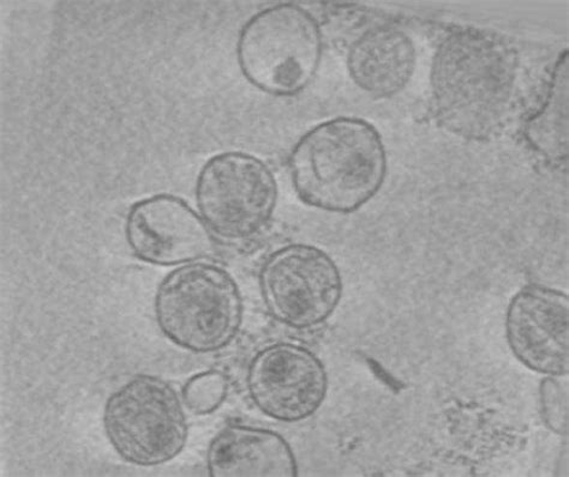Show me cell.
I'll list each match as a JSON object with an SVG mask.
<instances>
[{"label": "cell", "instance_id": "obj_1", "mask_svg": "<svg viewBox=\"0 0 569 477\" xmlns=\"http://www.w3.org/2000/svg\"><path fill=\"white\" fill-rule=\"evenodd\" d=\"M520 84L521 59L511 41L489 29H456L432 57L433 116L460 139L497 140L512 122Z\"/></svg>", "mask_w": 569, "mask_h": 477}, {"label": "cell", "instance_id": "obj_2", "mask_svg": "<svg viewBox=\"0 0 569 477\" xmlns=\"http://www.w3.org/2000/svg\"><path fill=\"white\" fill-rule=\"evenodd\" d=\"M387 171L381 133L361 118L338 116L311 128L290 156L298 199L333 214L355 213L376 199Z\"/></svg>", "mask_w": 569, "mask_h": 477}, {"label": "cell", "instance_id": "obj_3", "mask_svg": "<svg viewBox=\"0 0 569 477\" xmlns=\"http://www.w3.org/2000/svg\"><path fill=\"white\" fill-rule=\"evenodd\" d=\"M154 312L159 329L176 346L209 354L236 339L243 324L244 303L228 271L193 262L179 265L161 281Z\"/></svg>", "mask_w": 569, "mask_h": 477}, {"label": "cell", "instance_id": "obj_4", "mask_svg": "<svg viewBox=\"0 0 569 477\" xmlns=\"http://www.w3.org/2000/svg\"><path fill=\"white\" fill-rule=\"evenodd\" d=\"M322 53L319 22L293 3L254 13L237 41V62L244 78L273 97L302 93L317 77Z\"/></svg>", "mask_w": 569, "mask_h": 477}, {"label": "cell", "instance_id": "obj_5", "mask_svg": "<svg viewBox=\"0 0 569 477\" xmlns=\"http://www.w3.org/2000/svg\"><path fill=\"white\" fill-rule=\"evenodd\" d=\"M102 426L116 454L144 468L169 464L189 438L182 398L170 383L151 375L134 376L110 395Z\"/></svg>", "mask_w": 569, "mask_h": 477}, {"label": "cell", "instance_id": "obj_6", "mask_svg": "<svg viewBox=\"0 0 569 477\" xmlns=\"http://www.w3.org/2000/svg\"><path fill=\"white\" fill-rule=\"evenodd\" d=\"M273 171L261 159L228 152L209 159L201 169L194 196L209 230L230 242L262 232L278 203Z\"/></svg>", "mask_w": 569, "mask_h": 477}, {"label": "cell", "instance_id": "obj_7", "mask_svg": "<svg viewBox=\"0 0 569 477\" xmlns=\"http://www.w3.org/2000/svg\"><path fill=\"white\" fill-rule=\"evenodd\" d=\"M269 315L296 331L311 329L333 316L343 294L339 266L326 251L290 244L272 252L259 275Z\"/></svg>", "mask_w": 569, "mask_h": 477}, {"label": "cell", "instance_id": "obj_8", "mask_svg": "<svg viewBox=\"0 0 569 477\" xmlns=\"http://www.w3.org/2000/svg\"><path fill=\"white\" fill-rule=\"evenodd\" d=\"M328 385L320 357L289 342L259 351L247 371V390L253 406L279 423L309 419L322 407Z\"/></svg>", "mask_w": 569, "mask_h": 477}, {"label": "cell", "instance_id": "obj_9", "mask_svg": "<svg viewBox=\"0 0 569 477\" xmlns=\"http://www.w3.org/2000/svg\"><path fill=\"white\" fill-rule=\"evenodd\" d=\"M506 341L516 359L535 374H569V297L539 283L521 287L509 301Z\"/></svg>", "mask_w": 569, "mask_h": 477}, {"label": "cell", "instance_id": "obj_10", "mask_svg": "<svg viewBox=\"0 0 569 477\" xmlns=\"http://www.w3.org/2000/svg\"><path fill=\"white\" fill-rule=\"evenodd\" d=\"M126 238L133 255L158 266L184 265L212 255L214 236L201 215L167 193L131 205Z\"/></svg>", "mask_w": 569, "mask_h": 477}, {"label": "cell", "instance_id": "obj_11", "mask_svg": "<svg viewBox=\"0 0 569 477\" xmlns=\"http://www.w3.org/2000/svg\"><path fill=\"white\" fill-rule=\"evenodd\" d=\"M347 65L351 80L361 91L376 99L393 98L413 77L416 44L399 27H372L352 42Z\"/></svg>", "mask_w": 569, "mask_h": 477}, {"label": "cell", "instance_id": "obj_12", "mask_svg": "<svg viewBox=\"0 0 569 477\" xmlns=\"http://www.w3.org/2000/svg\"><path fill=\"white\" fill-rule=\"evenodd\" d=\"M212 477H295L298 464L291 445L272 429L232 424L222 428L207 451Z\"/></svg>", "mask_w": 569, "mask_h": 477}, {"label": "cell", "instance_id": "obj_13", "mask_svg": "<svg viewBox=\"0 0 569 477\" xmlns=\"http://www.w3.org/2000/svg\"><path fill=\"white\" fill-rule=\"evenodd\" d=\"M568 51L553 67L548 92L541 108L523 129V138L535 154L553 169L563 170L568 162Z\"/></svg>", "mask_w": 569, "mask_h": 477}, {"label": "cell", "instance_id": "obj_14", "mask_svg": "<svg viewBox=\"0 0 569 477\" xmlns=\"http://www.w3.org/2000/svg\"><path fill=\"white\" fill-rule=\"evenodd\" d=\"M229 393V383L219 371L192 376L183 387L182 400L194 415L212 414L221 407Z\"/></svg>", "mask_w": 569, "mask_h": 477}, {"label": "cell", "instance_id": "obj_15", "mask_svg": "<svg viewBox=\"0 0 569 477\" xmlns=\"http://www.w3.org/2000/svg\"><path fill=\"white\" fill-rule=\"evenodd\" d=\"M565 377L546 376L539 384V413L546 426L558 436L568 435V382Z\"/></svg>", "mask_w": 569, "mask_h": 477}]
</instances>
